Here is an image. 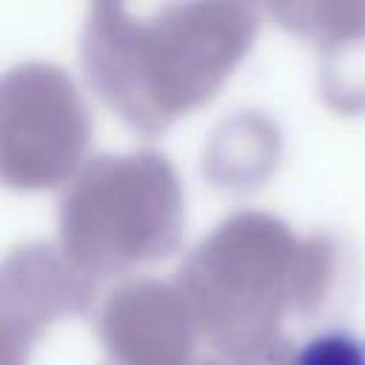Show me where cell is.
<instances>
[{
	"instance_id": "11",
	"label": "cell",
	"mask_w": 365,
	"mask_h": 365,
	"mask_svg": "<svg viewBox=\"0 0 365 365\" xmlns=\"http://www.w3.org/2000/svg\"><path fill=\"white\" fill-rule=\"evenodd\" d=\"M231 365H299V351L291 345L288 336L277 334L268 342L251 351H242L240 356H231Z\"/></svg>"
},
{
	"instance_id": "1",
	"label": "cell",
	"mask_w": 365,
	"mask_h": 365,
	"mask_svg": "<svg viewBox=\"0 0 365 365\" xmlns=\"http://www.w3.org/2000/svg\"><path fill=\"white\" fill-rule=\"evenodd\" d=\"M254 34L257 14L242 3L165 6L154 17L94 3L80 60L88 86L128 128L157 134L214 97Z\"/></svg>"
},
{
	"instance_id": "7",
	"label": "cell",
	"mask_w": 365,
	"mask_h": 365,
	"mask_svg": "<svg viewBox=\"0 0 365 365\" xmlns=\"http://www.w3.org/2000/svg\"><path fill=\"white\" fill-rule=\"evenodd\" d=\"M277 128L259 114H240L214 131L205 154V168L214 185L251 188L277 165Z\"/></svg>"
},
{
	"instance_id": "2",
	"label": "cell",
	"mask_w": 365,
	"mask_h": 365,
	"mask_svg": "<svg viewBox=\"0 0 365 365\" xmlns=\"http://www.w3.org/2000/svg\"><path fill=\"white\" fill-rule=\"evenodd\" d=\"M334 279V240L294 237L271 214L240 211L191 248L174 285L200 336L231 359L277 336L288 311L311 317Z\"/></svg>"
},
{
	"instance_id": "6",
	"label": "cell",
	"mask_w": 365,
	"mask_h": 365,
	"mask_svg": "<svg viewBox=\"0 0 365 365\" xmlns=\"http://www.w3.org/2000/svg\"><path fill=\"white\" fill-rule=\"evenodd\" d=\"M97 336L106 365H191L200 331L177 285L137 279L106 297Z\"/></svg>"
},
{
	"instance_id": "8",
	"label": "cell",
	"mask_w": 365,
	"mask_h": 365,
	"mask_svg": "<svg viewBox=\"0 0 365 365\" xmlns=\"http://www.w3.org/2000/svg\"><path fill=\"white\" fill-rule=\"evenodd\" d=\"M268 14L325 48L365 34V3H277L268 6Z\"/></svg>"
},
{
	"instance_id": "3",
	"label": "cell",
	"mask_w": 365,
	"mask_h": 365,
	"mask_svg": "<svg viewBox=\"0 0 365 365\" xmlns=\"http://www.w3.org/2000/svg\"><path fill=\"white\" fill-rule=\"evenodd\" d=\"M57 222L60 251L83 274H125L177 248L182 191L160 151L100 154L66 182Z\"/></svg>"
},
{
	"instance_id": "4",
	"label": "cell",
	"mask_w": 365,
	"mask_h": 365,
	"mask_svg": "<svg viewBox=\"0 0 365 365\" xmlns=\"http://www.w3.org/2000/svg\"><path fill=\"white\" fill-rule=\"evenodd\" d=\"M88 137V117L68 74L26 63L0 83V171L11 188L71 180Z\"/></svg>"
},
{
	"instance_id": "10",
	"label": "cell",
	"mask_w": 365,
	"mask_h": 365,
	"mask_svg": "<svg viewBox=\"0 0 365 365\" xmlns=\"http://www.w3.org/2000/svg\"><path fill=\"white\" fill-rule=\"evenodd\" d=\"M299 365H365V342L345 331L319 334L299 351Z\"/></svg>"
},
{
	"instance_id": "9",
	"label": "cell",
	"mask_w": 365,
	"mask_h": 365,
	"mask_svg": "<svg viewBox=\"0 0 365 365\" xmlns=\"http://www.w3.org/2000/svg\"><path fill=\"white\" fill-rule=\"evenodd\" d=\"M322 86L334 108L339 111L365 108V34L328 46Z\"/></svg>"
},
{
	"instance_id": "5",
	"label": "cell",
	"mask_w": 365,
	"mask_h": 365,
	"mask_svg": "<svg viewBox=\"0 0 365 365\" xmlns=\"http://www.w3.org/2000/svg\"><path fill=\"white\" fill-rule=\"evenodd\" d=\"M94 279L54 245L14 248L0 274V339L3 365H23L29 345L63 314L86 311Z\"/></svg>"
}]
</instances>
